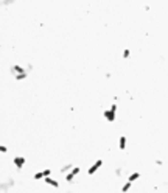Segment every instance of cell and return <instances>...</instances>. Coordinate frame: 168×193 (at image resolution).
I'll use <instances>...</instances> for the list:
<instances>
[{"label": "cell", "instance_id": "6da1fadb", "mask_svg": "<svg viewBox=\"0 0 168 193\" xmlns=\"http://www.w3.org/2000/svg\"><path fill=\"white\" fill-rule=\"evenodd\" d=\"M48 176H51V168H45V170H42V171L34 173L33 179L34 181H39V179H45V177H48Z\"/></svg>", "mask_w": 168, "mask_h": 193}, {"label": "cell", "instance_id": "7a4b0ae2", "mask_svg": "<svg viewBox=\"0 0 168 193\" xmlns=\"http://www.w3.org/2000/svg\"><path fill=\"white\" fill-rule=\"evenodd\" d=\"M79 171H81V170H79V167H73V168H72L70 171H68L67 175H66V181H67V182H70V184H72V182H73V179H75V177L79 175Z\"/></svg>", "mask_w": 168, "mask_h": 193}, {"label": "cell", "instance_id": "3957f363", "mask_svg": "<svg viewBox=\"0 0 168 193\" xmlns=\"http://www.w3.org/2000/svg\"><path fill=\"white\" fill-rule=\"evenodd\" d=\"M103 167V159H98V160H95V164L93 165H90V168L87 170V175L89 176H92V175H95V173L98 171Z\"/></svg>", "mask_w": 168, "mask_h": 193}, {"label": "cell", "instance_id": "277c9868", "mask_svg": "<svg viewBox=\"0 0 168 193\" xmlns=\"http://www.w3.org/2000/svg\"><path fill=\"white\" fill-rule=\"evenodd\" d=\"M25 162H26V159H25L24 156H14V157H13V164L16 165L17 170H22V168H24Z\"/></svg>", "mask_w": 168, "mask_h": 193}, {"label": "cell", "instance_id": "5b68a950", "mask_svg": "<svg viewBox=\"0 0 168 193\" xmlns=\"http://www.w3.org/2000/svg\"><path fill=\"white\" fill-rule=\"evenodd\" d=\"M115 112L117 111H114V109H104L103 111V117H104L108 122H114L115 120Z\"/></svg>", "mask_w": 168, "mask_h": 193}, {"label": "cell", "instance_id": "8992f818", "mask_svg": "<svg viewBox=\"0 0 168 193\" xmlns=\"http://www.w3.org/2000/svg\"><path fill=\"white\" fill-rule=\"evenodd\" d=\"M28 70L30 69H25V67H22V65H19V64H16V65H13V72L14 73V76L16 75H22V73H28Z\"/></svg>", "mask_w": 168, "mask_h": 193}, {"label": "cell", "instance_id": "52a82bcc", "mask_svg": "<svg viewBox=\"0 0 168 193\" xmlns=\"http://www.w3.org/2000/svg\"><path fill=\"white\" fill-rule=\"evenodd\" d=\"M44 182L47 184V185H50V187H55V188H59V182L56 179H53L51 176H48V177H45L44 179Z\"/></svg>", "mask_w": 168, "mask_h": 193}, {"label": "cell", "instance_id": "ba28073f", "mask_svg": "<svg viewBox=\"0 0 168 193\" xmlns=\"http://www.w3.org/2000/svg\"><path fill=\"white\" fill-rule=\"evenodd\" d=\"M139 179H140V173L139 171H132L131 175L128 176V181H129V182H132V184H134L135 181H139Z\"/></svg>", "mask_w": 168, "mask_h": 193}, {"label": "cell", "instance_id": "9c48e42d", "mask_svg": "<svg viewBox=\"0 0 168 193\" xmlns=\"http://www.w3.org/2000/svg\"><path fill=\"white\" fill-rule=\"evenodd\" d=\"M126 142H128V139H126L125 136H121L120 139H118V148L123 151V150H126Z\"/></svg>", "mask_w": 168, "mask_h": 193}, {"label": "cell", "instance_id": "30bf717a", "mask_svg": "<svg viewBox=\"0 0 168 193\" xmlns=\"http://www.w3.org/2000/svg\"><path fill=\"white\" fill-rule=\"evenodd\" d=\"M73 168V165L72 164H67V165H62V167H61V170H59V173H62V175H67L68 171H70V170Z\"/></svg>", "mask_w": 168, "mask_h": 193}, {"label": "cell", "instance_id": "8fae6325", "mask_svg": "<svg viewBox=\"0 0 168 193\" xmlns=\"http://www.w3.org/2000/svg\"><path fill=\"white\" fill-rule=\"evenodd\" d=\"M132 187V182H129V181H126V182L121 185V193H128L129 190H131Z\"/></svg>", "mask_w": 168, "mask_h": 193}, {"label": "cell", "instance_id": "7c38bea8", "mask_svg": "<svg viewBox=\"0 0 168 193\" xmlns=\"http://www.w3.org/2000/svg\"><path fill=\"white\" fill-rule=\"evenodd\" d=\"M25 78H28V73H22V75H16V81H24Z\"/></svg>", "mask_w": 168, "mask_h": 193}, {"label": "cell", "instance_id": "4fadbf2b", "mask_svg": "<svg viewBox=\"0 0 168 193\" xmlns=\"http://www.w3.org/2000/svg\"><path fill=\"white\" fill-rule=\"evenodd\" d=\"M129 56H131V50H129V48H125V50H123V58H129Z\"/></svg>", "mask_w": 168, "mask_h": 193}, {"label": "cell", "instance_id": "5bb4252c", "mask_svg": "<svg viewBox=\"0 0 168 193\" xmlns=\"http://www.w3.org/2000/svg\"><path fill=\"white\" fill-rule=\"evenodd\" d=\"M0 153H2V154L8 153V148H6V146H5V145H0Z\"/></svg>", "mask_w": 168, "mask_h": 193}, {"label": "cell", "instance_id": "9a60e30c", "mask_svg": "<svg viewBox=\"0 0 168 193\" xmlns=\"http://www.w3.org/2000/svg\"><path fill=\"white\" fill-rule=\"evenodd\" d=\"M121 173H123V171H121V168H117V170H115V175H117V176H121Z\"/></svg>", "mask_w": 168, "mask_h": 193}]
</instances>
